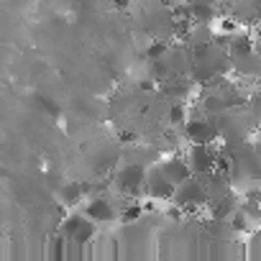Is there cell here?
Listing matches in <instances>:
<instances>
[{
  "label": "cell",
  "instance_id": "6da1fadb",
  "mask_svg": "<svg viewBox=\"0 0 261 261\" xmlns=\"http://www.w3.org/2000/svg\"><path fill=\"white\" fill-rule=\"evenodd\" d=\"M172 202L182 213H197L200 207H205L207 205V192H205L202 179L192 174L190 179H185L182 185H177L174 187V195H172Z\"/></svg>",
  "mask_w": 261,
  "mask_h": 261
},
{
  "label": "cell",
  "instance_id": "7a4b0ae2",
  "mask_svg": "<svg viewBox=\"0 0 261 261\" xmlns=\"http://www.w3.org/2000/svg\"><path fill=\"white\" fill-rule=\"evenodd\" d=\"M144 179H146V167L139 162H125L118 172H115V187L120 195L141 200L144 195Z\"/></svg>",
  "mask_w": 261,
  "mask_h": 261
},
{
  "label": "cell",
  "instance_id": "3957f363",
  "mask_svg": "<svg viewBox=\"0 0 261 261\" xmlns=\"http://www.w3.org/2000/svg\"><path fill=\"white\" fill-rule=\"evenodd\" d=\"M100 225L95 220H90L87 215H80V213H72L67 220L59 223V236L64 241H77V243H90L95 236H97Z\"/></svg>",
  "mask_w": 261,
  "mask_h": 261
},
{
  "label": "cell",
  "instance_id": "277c9868",
  "mask_svg": "<svg viewBox=\"0 0 261 261\" xmlns=\"http://www.w3.org/2000/svg\"><path fill=\"white\" fill-rule=\"evenodd\" d=\"M182 130L190 144H215L220 139L218 125L213 120V115H202V118H187L182 123Z\"/></svg>",
  "mask_w": 261,
  "mask_h": 261
},
{
  "label": "cell",
  "instance_id": "5b68a950",
  "mask_svg": "<svg viewBox=\"0 0 261 261\" xmlns=\"http://www.w3.org/2000/svg\"><path fill=\"white\" fill-rule=\"evenodd\" d=\"M144 195H149L151 200H172V195H174V185L167 179V174L162 172L159 162H154L151 167H146Z\"/></svg>",
  "mask_w": 261,
  "mask_h": 261
},
{
  "label": "cell",
  "instance_id": "8992f818",
  "mask_svg": "<svg viewBox=\"0 0 261 261\" xmlns=\"http://www.w3.org/2000/svg\"><path fill=\"white\" fill-rule=\"evenodd\" d=\"M185 159H187L192 174H195V177H202V174H207V172L215 169L218 151L213 149V144H192Z\"/></svg>",
  "mask_w": 261,
  "mask_h": 261
},
{
  "label": "cell",
  "instance_id": "52a82bcc",
  "mask_svg": "<svg viewBox=\"0 0 261 261\" xmlns=\"http://www.w3.org/2000/svg\"><path fill=\"white\" fill-rule=\"evenodd\" d=\"M85 215L90 220H95L97 225H105V223L118 220V210H115V202L110 197H87Z\"/></svg>",
  "mask_w": 261,
  "mask_h": 261
},
{
  "label": "cell",
  "instance_id": "ba28073f",
  "mask_svg": "<svg viewBox=\"0 0 261 261\" xmlns=\"http://www.w3.org/2000/svg\"><path fill=\"white\" fill-rule=\"evenodd\" d=\"M159 167H162V172L167 174V179H169L174 187L192 177V169H190L187 159H182V156H169V159L159 162Z\"/></svg>",
  "mask_w": 261,
  "mask_h": 261
},
{
  "label": "cell",
  "instance_id": "9c48e42d",
  "mask_svg": "<svg viewBox=\"0 0 261 261\" xmlns=\"http://www.w3.org/2000/svg\"><path fill=\"white\" fill-rule=\"evenodd\" d=\"M187 13L192 23H213L218 18V8L213 3H205V0H190Z\"/></svg>",
  "mask_w": 261,
  "mask_h": 261
},
{
  "label": "cell",
  "instance_id": "30bf717a",
  "mask_svg": "<svg viewBox=\"0 0 261 261\" xmlns=\"http://www.w3.org/2000/svg\"><path fill=\"white\" fill-rule=\"evenodd\" d=\"M85 195H87V185H80V182H69V185H62V187H59V197H62V202L69 205V207L80 205V202L85 200Z\"/></svg>",
  "mask_w": 261,
  "mask_h": 261
},
{
  "label": "cell",
  "instance_id": "8fae6325",
  "mask_svg": "<svg viewBox=\"0 0 261 261\" xmlns=\"http://www.w3.org/2000/svg\"><path fill=\"white\" fill-rule=\"evenodd\" d=\"M243 251H246L248 258H261V230H253V233L248 236Z\"/></svg>",
  "mask_w": 261,
  "mask_h": 261
},
{
  "label": "cell",
  "instance_id": "7c38bea8",
  "mask_svg": "<svg viewBox=\"0 0 261 261\" xmlns=\"http://www.w3.org/2000/svg\"><path fill=\"white\" fill-rule=\"evenodd\" d=\"M49 258H67V241L57 233L51 241H49Z\"/></svg>",
  "mask_w": 261,
  "mask_h": 261
},
{
  "label": "cell",
  "instance_id": "4fadbf2b",
  "mask_svg": "<svg viewBox=\"0 0 261 261\" xmlns=\"http://www.w3.org/2000/svg\"><path fill=\"white\" fill-rule=\"evenodd\" d=\"M169 120H172V125H182V123L187 120V108L179 105V102H174V105L169 108Z\"/></svg>",
  "mask_w": 261,
  "mask_h": 261
},
{
  "label": "cell",
  "instance_id": "5bb4252c",
  "mask_svg": "<svg viewBox=\"0 0 261 261\" xmlns=\"http://www.w3.org/2000/svg\"><path fill=\"white\" fill-rule=\"evenodd\" d=\"M115 6H118V8H125V6H128V0H115Z\"/></svg>",
  "mask_w": 261,
  "mask_h": 261
},
{
  "label": "cell",
  "instance_id": "9a60e30c",
  "mask_svg": "<svg viewBox=\"0 0 261 261\" xmlns=\"http://www.w3.org/2000/svg\"><path fill=\"white\" fill-rule=\"evenodd\" d=\"M258 39H261V29H258Z\"/></svg>",
  "mask_w": 261,
  "mask_h": 261
},
{
  "label": "cell",
  "instance_id": "2e32d148",
  "mask_svg": "<svg viewBox=\"0 0 261 261\" xmlns=\"http://www.w3.org/2000/svg\"><path fill=\"white\" fill-rule=\"evenodd\" d=\"M258 151H261V144H258Z\"/></svg>",
  "mask_w": 261,
  "mask_h": 261
}]
</instances>
